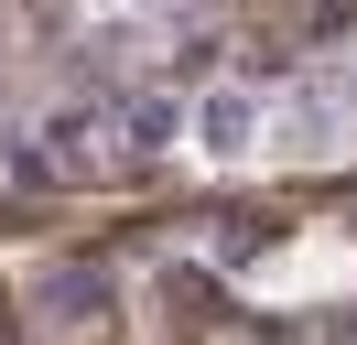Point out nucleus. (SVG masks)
Wrapping results in <instances>:
<instances>
[{"label": "nucleus", "instance_id": "f257e3e1", "mask_svg": "<svg viewBox=\"0 0 357 345\" xmlns=\"http://www.w3.org/2000/svg\"><path fill=\"white\" fill-rule=\"evenodd\" d=\"M271 129H282L292 151H335L357 141V54H314L282 76V97H271Z\"/></svg>", "mask_w": 357, "mask_h": 345}, {"label": "nucleus", "instance_id": "f03ea898", "mask_svg": "<svg viewBox=\"0 0 357 345\" xmlns=\"http://www.w3.org/2000/svg\"><path fill=\"white\" fill-rule=\"evenodd\" d=\"M271 129V97L260 86H195V108H184V141L206 151V162H249Z\"/></svg>", "mask_w": 357, "mask_h": 345}, {"label": "nucleus", "instance_id": "7ed1b4c3", "mask_svg": "<svg viewBox=\"0 0 357 345\" xmlns=\"http://www.w3.org/2000/svg\"><path fill=\"white\" fill-rule=\"evenodd\" d=\"M174 141H184V97H162V86H152V97H130V108H119V172L162 162Z\"/></svg>", "mask_w": 357, "mask_h": 345}, {"label": "nucleus", "instance_id": "20e7f679", "mask_svg": "<svg viewBox=\"0 0 357 345\" xmlns=\"http://www.w3.org/2000/svg\"><path fill=\"white\" fill-rule=\"evenodd\" d=\"M44 313L54 323H109V270H54L44 280Z\"/></svg>", "mask_w": 357, "mask_h": 345}]
</instances>
